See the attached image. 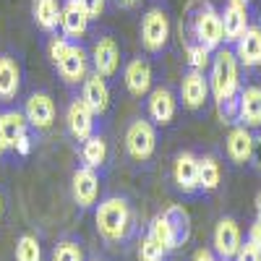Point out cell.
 Listing matches in <instances>:
<instances>
[{
	"mask_svg": "<svg viewBox=\"0 0 261 261\" xmlns=\"http://www.w3.org/2000/svg\"><path fill=\"white\" fill-rule=\"evenodd\" d=\"M92 261H102V258H92Z\"/></svg>",
	"mask_w": 261,
	"mask_h": 261,
	"instance_id": "obj_44",
	"label": "cell"
},
{
	"mask_svg": "<svg viewBox=\"0 0 261 261\" xmlns=\"http://www.w3.org/2000/svg\"><path fill=\"white\" fill-rule=\"evenodd\" d=\"M92 63H94V73H99L102 79H113L120 68V47L118 42L105 34L94 42L92 47Z\"/></svg>",
	"mask_w": 261,
	"mask_h": 261,
	"instance_id": "obj_7",
	"label": "cell"
},
{
	"mask_svg": "<svg viewBox=\"0 0 261 261\" xmlns=\"http://www.w3.org/2000/svg\"><path fill=\"white\" fill-rule=\"evenodd\" d=\"M115 3H118L123 11H134V8L141 6V0H115Z\"/></svg>",
	"mask_w": 261,
	"mask_h": 261,
	"instance_id": "obj_39",
	"label": "cell"
},
{
	"mask_svg": "<svg viewBox=\"0 0 261 261\" xmlns=\"http://www.w3.org/2000/svg\"><path fill=\"white\" fill-rule=\"evenodd\" d=\"M53 261H84V251L76 241H60L53 248Z\"/></svg>",
	"mask_w": 261,
	"mask_h": 261,
	"instance_id": "obj_32",
	"label": "cell"
},
{
	"mask_svg": "<svg viewBox=\"0 0 261 261\" xmlns=\"http://www.w3.org/2000/svg\"><path fill=\"white\" fill-rule=\"evenodd\" d=\"M89 16H86V11L79 6V0H65V3L60 6V29H63V37L65 39H81L86 34V29H89Z\"/></svg>",
	"mask_w": 261,
	"mask_h": 261,
	"instance_id": "obj_13",
	"label": "cell"
},
{
	"mask_svg": "<svg viewBox=\"0 0 261 261\" xmlns=\"http://www.w3.org/2000/svg\"><path fill=\"white\" fill-rule=\"evenodd\" d=\"M220 18H222V39L230 42V45H235V42L243 37V32L251 27L248 6L246 3H235V0H227V6L220 13Z\"/></svg>",
	"mask_w": 261,
	"mask_h": 261,
	"instance_id": "obj_12",
	"label": "cell"
},
{
	"mask_svg": "<svg viewBox=\"0 0 261 261\" xmlns=\"http://www.w3.org/2000/svg\"><path fill=\"white\" fill-rule=\"evenodd\" d=\"M16 261H42V246L37 235H21L16 243Z\"/></svg>",
	"mask_w": 261,
	"mask_h": 261,
	"instance_id": "obj_29",
	"label": "cell"
},
{
	"mask_svg": "<svg viewBox=\"0 0 261 261\" xmlns=\"http://www.w3.org/2000/svg\"><path fill=\"white\" fill-rule=\"evenodd\" d=\"M8 151V144H6V136H3V123H0V154Z\"/></svg>",
	"mask_w": 261,
	"mask_h": 261,
	"instance_id": "obj_40",
	"label": "cell"
},
{
	"mask_svg": "<svg viewBox=\"0 0 261 261\" xmlns=\"http://www.w3.org/2000/svg\"><path fill=\"white\" fill-rule=\"evenodd\" d=\"M220 261H227V258H220Z\"/></svg>",
	"mask_w": 261,
	"mask_h": 261,
	"instance_id": "obj_45",
	"label": "cell"
},
{
	"mask_svg": "<svg viewBox=\"0 0 261 261\" xmlns=\"http://www.w3.org/2000/svg\"><path fill=\"white\" fill-rule=\"evenodd\" d=\"M71 191H73V201L81 209H89L97 204L99 199V175L94 167H79L73 172V180H71Z\"/></svg>",
	"mask_w": 261,
	"mask_h": 261,
	"instance_id": "obj_9",
	"label": "cell"
},
{
	"mask_svg": "<svg viewBox=\"0 0 261 261\" xmlns=\"http://www.w3.org/2000/svg\"><path fill=\"white\" fill-rule=\"evenodd\" d=\"M146 97H149V102H146L149 118L154 120L157 125H170L172 120H175L178 99H175V94H172L167 86H157V89H151Z\"/></svg>",
	"mask_w": 261,
	"mask_h": 261,
	"instance_id": "obj_11",
	"label": "cell"
},
{
	"mask_svg": "<svg viewBox=\"0 0 261 261\" xmlns=\"http://www.w3.org/2000/svg\"><path fill=\"white\" fill-rule=\"evenodd\" d=\"M79 6L86 11V16H89V18H99L105 13L107 0H79Z\"/></svg>",
	"mask_w": 261,
	"mask_h": 261,
	"instance_id": "obj_33",
	"label": "cell"
},
{
	"mask_svg": "<svg viewBox=\"0 0 261 261\" xmlns=\"http://www.w3.org/2000/svg\"><path fill=\"white\" fill-rule=\"evenodd\" d=\"M53 65L58 68V73L65 84H81L89 76V55H86V50L81 45H76V42H68L65 53Z\"/></svg>",
	"mask_w": 261,
	"mask_h": 261,
	"instance_id": "obj_6",
	"label": "cell"
},
{
	"mask_svg": "<svg viewBox=\"0 0 261 261\" xmlns=\"http://www.w3.org/2000/svg\"><path fill=\"white\" fill-rule=\"evenodd\" d=\"M235 3H246V6H248V3H251V0H235Z\"/></svg>",
	"mask_w": 261,
	"mask_h": 261,
	"instance_id": "obj_43",
	"label": "cell"
},
{
	"mask_svg": "<svg viewBox=\"0 0 261 261\" xmlns=\"http://www.w3.org/2000/svg\"><path fill=\"white\" fill-rule=\"evenodd\" d=\"M209 92L214 94V102L222 105L230 99H238L241 94V63H238L232 50H214L212 58V76H209Z\"/></svg>",
	"mask_w": 261,
	"mask_h": 261,
	"instance_id": "obj_2",
	"label": "cell"
},
{
	"mask_svg": "<svg viewBox=\"0 0 261 261\" xmlns=\"http://www.w3.org/2000/svg\"><path fill=\"white\" fill-rule=\"evenodd\" d=\"M256 212H258V220H261V191H258V196H256Z\"/></svg>",
	"mask_w": 261,
	"mask_h": 261,
	"instance_id": "obj_41",
	"label": "cell"
},
{
	"mask_svg": "<svg viewBox=\"0 0 261 261\" xmlns=\"http://www.w3.org/2000/svg\"><path fill=\"white\" fill-rule=\"evenodd\" d=\"M94 222L97 232L107 243H123L130 232V225H134V214H130V206L123 196H107L94 209Z\"/></svg>",
	"mask_w": 261,
	"mask_h": 261,
	"instance_id": "obj_1",
	"label": "cell"
},
{
	"mask_svg": "<svg viewBox=\"0 0 261 261\" xmlns=\"http://www.w3.org/2000/svg\"><path fill=\"white\" fill-rule=\"evenodd\" d=\"M81 99L92 107L94 115H105L110 110V86L99 73H92L81 81Z\"/></svg>",
	"mask_w": 261,
	"mask_h": 261,
	"instance_id": "obj_15",
	"label": "cell"
},
{
	"mask_svg": "<svg viewBox=\"0 0 261 261\" xmlns=\"http://www.w3.org/2000/svg\"><path fill=\"white\" fill-rule=\"evenodd\" d=\"M141 47L151 55H157L165 50L167 39H170V16L162 8H149L141 18Z\"/></svg>",
	"mask_w": 261,
	"mask_h": 261,
	"instance_id": "obj_3",
	"label": "cell"
},
{
	"mask_svg": "<svg viewBox=\"0 0 261 261\" xmlns=\"http://www.w3.org/2000/svg\"><path fill=\"white\" fill-rule=\"evenodd\" d=\"M180 99L188 110H201L209 99V81L204 79V71H188L180 81Z\"/></svg>",
	"mask_w": 261,
	"mask_h": 261,
	"instance_id": "obj_14",
	"label": "cell"
},
{
	"mask_svg": "<svg viewBox=\"0 0 261 261\" xmlns=\"http://www.w3.org/2000/svg\"><path fill=\"white\" fill-rule=\"evenodd\" d=\"M0 217H3V196H0Z\"/></svg>",
	"mask_w": 261,
	"mask_h": 261,
	"instance_id": "obj_42",
	"label": "cell"
},
{
	"mask_svg": "<svg viewBox=\"0 0 261 261\" xmlns=\"http://www.w3.org/2000/svg\"><path fill=\"white\" fill-rule=\"evenodd\" d=\"M32 13H34V24L42 32H47V34L58 32V27H60V3L58 0H34Z\"/></svg>",
	"mask_w": 261,
	"mask_h": 261,
	"instance_id": "obj_23",
	"label": "cell"
},
{
	"mask_svg": "<svg viewBox=\"0 0 261 261\" xmlns=\"http://www.w3.org/2000/svg\"><path fill=\"white\" fill-rule=\"evenodd\" d=\"M220 180H222V167L214 157H199V191H217L220 188Z\"/></svg>",
	"mask_w": 261,
	"mask_h": 261,
	"instance_id": "obj_25",
	"label": "cell"
},
{
	"mask_svg": "<svg viewBox=\"0 0 261 261\" xmlns=\"http://www.w3.org/2000/svg\"><path fill=\"white\" fill-rule=\"evenodd\" d=\"M81 160L86 167H94V170L102 167L107 162V141L99 134H92L81 146Z\"/></svg>",
	"mask_w": 261,
	"mask_h": 261,
	"instance_id": "obj_26",
	"label": "cell"
},
{
	"mask_svg": "<svg viewBox=\"0 0 261 261\" xmlns=\"http://www.w3.org/2000/svg\"><path fill=\"white\" fill-rule=\"evenodd\" d=\"M227 157L235 162V165H246L251 160V149H253V134L251 128L246 125H235L230 134H227Z\"/></svg>",
	"mask_w": 261,
	"mask_h": 261,
	"instance_id": "obj_22",
	"label": "cell"
},
{
	"mask_svg": "<svg viewBox=\"0 0 261 261\" xmlns=\"http://www.w3.org/2000/svg\"><path fill=\"white\" fill-rule=\"evenodd\" d=\"M235 261H261V251L256 248V246H251V243H241V248H238V253L232 256Z\"/></svg>",
	"mask_w": 261,
	"mask_h": 261,
	"instance_id": "obj_34",
	"label": "cell"
},
{
	"mask_svg": "<svg viewBox=\"0 0 261 261\" xmlns=\"http://www.w3.org/2000/svg\"><path fill=\"white\" fill-rule=\"evenodd\" d=\"M186 55H188V65H191L193 71H206L209 63H212V53L206 47H201L199 42L186 45Z\"/></svg>",
	"mask_w": 261,
	"mask_h": 261,
	"instance_id": "obj_31",
	"label": "cell"
},
{
	"mask_svg": "<svg viewBox=\"0 0 261 261\" xmlns=\"http://www.w3.org/2000/svg\"><path fill=\"white\" fill-rule=\"evenodd\" d=\"M21 89V68L18 60L8 53L0 55V102H13Z\"/></svg>",
	"mask_w": 261,
	"mask_h": 261,
	"instance_id": "obj_21",
	"label": "cell"
},
{
	"mask_svg": "<svg viewBox=\"0 0 261 261\" xmlns=\"http://www.w3.org/2000/svg\"><path fill=\"white\" fill-rule=\"evenodd\" d=\"M241 227H238V222L232 220V217H225V220L217 222L214 227V248L217 253H220V258H232L238 253V248H241Z\"/></svg>",
	"mask_w": 261,
	"mask_h": 261,
	"instance_id": "obj_18",
	"label": "cell"
},
{
	"mask_svg": "<svg viewBox=\"0 0 261 261\" xmlns=\"http://www.w3.org/2000/svg\"><path fill=\"white\" fill-rule=\"evenodd\" d=\"M193 37L209 53L220 50V45L225 42L222 39V18H220V11H217L212 3H204L199 8V13H196V18H193Z\"/></svg>",
	"mask_w": 261,
	"mask_h": 261,
	"instance_id": "obj_5",
	"label": "cell"
},
{
	"mask_svg": "<svg viewBox=\"0 0 261 261\" xmlns=\"http://www.w3.org/2000/svg\"><path fill=\"white\" fill-rule=\"evenodd\" d=\"M157 149V130L151 125V120H134L125 130V151L130 160L136 162H146Z\"/></svg>",
	"mask_w": 261,
	"mask_h": 261,
	"instance_id": "obj_4",
	"label": "cell"
},
{
	"mask_svg": "<svg viewBox=\"0 0 261 261\" xmlns=\"http://www.w3.org/2000/svg\"><path fill=\"white\" fill-rule=\"evenodd\" d=\"M13 151H16V154H21V157H24V154H29V151H32V139H29V134H21V136L16 139V144H13Z\"/></svg>",
	"mask_w": 261,
	"mask_h": 261,
	"instance_id": "obj_35",
	"label": "cell"
},
{
	"mask_svg": "<svg viewBox=\"0 0 261 261\" xmlns=\"http://www.w3.org/2000/svg\"><path fill=\"white\" fill-rule=\"evenodd\" d=\"M165 256H167V251L146 232L139 243V261H165Z\"/></svg>",
	"mask_w": 261,
	"mask_h": 261,
	"instance_id": "obj_30",
	"label": "cell"
},
{
	"mask_svg": "<svg viewBox=\"0 0 261 261\" xmlns=\"http://www.w3.org/2000/svg\"><path fill=\"white\" fill-rule=\"evenodd\" d=\"M151 79H154V73H151L149 60H144V58H134L123 71L125 89L134 97H146L151 92Z\"/></svg>",
	"mask_w": 261,
	"mask_h": 261,
	"instance_id": "obj_16",
	"label": "cell"
},
{
	"mask_svg": "<svg viewBox=\"0 0 261 261\" xmlns=\"http://www.w3.org/2000/svg\"><path fill=\"white\" fill-rule=\"evenodd\" d=\"M162 214H165V220H167V225H170V230H172L175 246H183L188 238H191V214H188L183 206H178V204L167 206Z\"/></svg>",
	"mask_w": 261,
	"mask_h": 261,
	"instance_id": "obj_24",
	"label": "cell"
},
{
	"mask_svg": "<svg viewBox=\"0 0 261 261\" xmlns=\"http://www.w3.org/2000/svg\"><path fill=\"white\" fill-rule=\"evenodd\" d=\"M191 261H217V258H214V253H212V251H206V248H199V251L193 253V258H191Z\"/></svg>",
	"mask_w": 261,
	"mask_h": 261,
	"instance_id": "obj_38",
	"label": "cell"
},
{
	"mask_svg": "<svg viewBox=\"0 0 261 261\" xmlns=\"http://www.w3.org/2000/svg\"><path fill=\"white\" fill-rule=\"evenodd\" d=\"M0 123H3V136H6V144L8 149H13L16 139L21 134H27V115L21 113V110H6V113H0Z\"/></svg>",
	"mask_w": 261,
	"mask_h": 261,
	"instance_id": "obj_27",
	"label": "cell"
},
{
	"mask_svg": "<svg viewBox=\"0 0 261 261\" xmlns=\"http://www.w3.org/2000/svg\"><path fill=\"white\" fill-rule=\"evenodd\" d=\"M149 235L154 238V241H157L165 251L178 248V246H175V238H172V230H170V225H167V220H165V214H157L154 220H151V225H149Z\"/></svg>",
	"mask_w": 261,
	"mask_h": 261,
	"instance_id": "obj_28",
	"label": "cell"
},
{
	"mask_svg": "<svg viewBox=\"0 0 261 261\" xmlns=\"http://www.w3.org/2000/svg\"><path fill=\"white\" fill-rule=\"evenodd\" d=\"M238 120L246 128H261V86H246L238 94Z\"/></svg>",
	"mask_w": 261,
	"mask_h": 261,
	"instance_id": "obj_19",
	"label": "cell"
},
{
	"mask_svg": "<svg viewBox=\"0 0 261 261\" xmlns=\"http://www.w3.org/2000/svg\"><path fill=\"white\" fill-rule=\"evenodd\" d=\"M24 115H27V123H29L32 128H37V130L53 128L55 115H58L55 99H53L47 92H34V94L27 99V105H24Z\"/></svg>",
	"mask_w": 261,
	"mask_h": 261,
	"instance_id": "obj_8",
	"label": "cell"
},
{
	"mask_svg": "<svg viewBox=\"0 0 261 261\" xmlns=\"http://www.w3.org/2000/svg\"><path fill=\"white\" fill-rule=\"evenodd\" d=\"M172 180H175L178 191H183V193L199 191V157L191 154V151L178 154L175 165H172Z\"/></svg>",
	"mask_w": 261,
	"mask_h": 261,
	"instance_id": "obj_17",
	"label": "cell"
},
{
	"mask_svg": "<svg viewBox=\"0 0 261 261\" xmlns=\"http://www.w3.org/2000/svg\"><path fill=\"white\" fill-rule=\"evenodd\" d=\"M94 118L97 115L92 113V107L81 97H76L68 105V110H65V123H68V130H71V136L76 141H86L94 134Z\"/></svg>",
	"mask_w": 261,
	"mask_h": 261,
	"instance_id": "obj_10",
	"label": "cell"
},
{
	"mask_svg": "<svg viewBox=\"0 0 261 261\" xmlns=\"http://www.w3.org/2000/svg\"><path fill=\"white\" fill-rule=\"evenodd\" d=\"M248 243L261 251V220H256V222L251 225V230H248Z\"/></svg>",
	"mask_w": 261,
	"mask_h": 261,
	"instance_id": "obj_36",
	"label": "cell"
},
{
	"mask_svg": "<svg viewBox=\"0 0 261 261\" xmlns=\"http://www.w3.org/2000/svg\"><path fill=\"white\" fill-rule=\"evenodd\" d=\"M251 160L256 167H261V136H253V149H251Z\"/></svg>",
	"mask_w": 261,
	"mask_h": 261,
	"instance_id": "obj_37",
	"label": "cell"
},
{
	"mask_svg": "<svg viewBox=\"0 0 261 261\" xmlns=\"http://www.w3.org/2000/svg\"><path fill=\"white\" fill-rule=\"evenodd\" d=\"M235 58L246 68H258L261 65V27H248L243 37L235 42Z\"/></svg>",
	"mask_w": 261,
	"mask_h": 261,
	"instance_id": "obj_20",
	"label": "cell"
}]
</instances>
